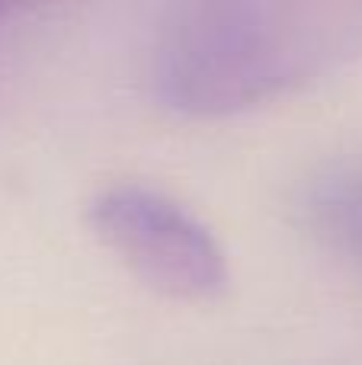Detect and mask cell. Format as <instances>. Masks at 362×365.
<instances>
[{"instance_id":"obj_1","label":"cell","mask_w":362,"mask_h":365,"mask_svg":"<svg viewBox=\"0 0 362 365\" xmlns=\"http://www.w3.org/2000/svg\"><path fill=\"white\" fill-rule=\"evenodd\" d=\"M362 48V4L212 0L177 10L151 87L180 115H228L282 96Z\"/></svg>"},{"instance_id":"obj_2","label":"cell","mask_w":362,"mask_h":365,"mask_svg":"<svg viewBox=\"0 0 362 365\" xmlns=\"http://www.w3.org/2000/svg\"><path fill=\"white\" fill-rule=\"evenodd\" d=\"M87 221L148 289L192 304L218 302L228 292V253L177 195L138 180L109 182L90 199Z\"/></svg>"},{"instance_id":"obj_3","label":"cell","mask_w":362,"mask_h":365,"mask_svg":"<svg viewBox=\"0 0 362 365\" xmlns=\"http://www.w3.org/2000/svg\"><path fill=\"white\" fill-rule=\"evenodd\" d=\"M299 221L333 257L362 269V160H333L301 182Z\"/></svg>"}]
</instances>
